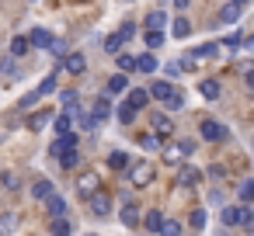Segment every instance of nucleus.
Instances as JSON below:
<instances>
[{"label": "nucleus", "mask_w": 254, "mask_h": 236, "mask_svg": "<svg viewBox=\"0 0 254 236\" xmlns=\"http://www.w3.org/2000/svg\"><path fill=\"white\" fill-rule=\"evenodd\" d=\"M153 177H157V167H153V163H146V160H139V163L129 170L132 188H146V184H153Z\"/></svg>", "instance_id": "obj_1"}, {"label": "nucleus", "mask_w": 254, "mask_h": 236, "mask_svg": "<svg viewBox=\"0 0 254 236\" xmlns=\"http://www.w3.org/2000/svg\"><path fill=\"white\" fill-rule=\"evenodd\" d=\"M77 191H80V194L91 201V198H94L98 191H105V188H101V177H98L94 170H84V174L77 177Z\"/></svg>", "instance_id": "obj_2"}, {"label": "nucleus", "mask_w": 254, "mask_h": 236, "mask_svg": "<svg viewBox=\"0 0 254 236\" xmlns=\"http://www.w3.org/2000/svg\"><path fill=\"white\" fill-rule=\"evenodd\" d=\"M53 91H56V70H53V73H49V77H46V80H42V84L25 97V101H21V108H32L35 101H42V97H46V94H53Z\"/></svg>", "instance_id": "obj_3"}, {"label": "nucleus", "mask_w": 254, "mask_h": 236, "mask_svg": "<svg viewBox=\"0 0 254 236\" xmlns=\"http://www.w3.org/2000/svg\"><path fill=\"white\" fill-rule=\"evenodd\" d=\"M198 136H202L205 142H223V139H226V125H219L216 118H205V122L198 125Z\"/></svg>", "instance_id": "obj_4"}, {"label": "nucleus", "mask_w": 254, "mask_h": 236, "mask_svg": "<svg viewBox=\"0 0 254 236\" xmlns=\"http://www.w3.org/2000/svg\"><path fill=\"white\" fill-rule=\"evenodd\" d=\"M191 149H195L191 142H167L160 153H164V163H181L185 156H191Z\"/></svg>", "instance_id": "obj_5"}, {"label": "nucleus", "mask_w": 254, "mask_h": 236, "mask_svg": "<svg viewBox=\"0 0 254 236\" xmlns=\"http://www.w3.org/2000/svg\"><path fill=\"white\" fill-rule=\"evenodd\" d=\"M219 219H223V226H244L247 205H223V208H219Z\"/></svg>", "instance_id": "obj_6"}, {"label": "nucleus", "mask_w": 254, "mask_h": 236, "mask_svg": "<svg viewBox=\"0 0 254 236\" xmlns=\"http://www.w3.org/2000/svg\"><path fill=\"white\" fill-rule=\"evenodd\" d=\"M87 205H91V212H94L98 219H105V215L112 212V194H108V191H98V194H94Z\"/></svg>", "instance_id": "obj_7"}, {"label": "nucleus", "mask_w": 254, "mask_h": 236, "mask_svg": "<svg viewBox=\"0 0 254 236\" xmlns=\"http://www.w3.org/2000/svg\"><path fill=\"white\" fill-rule=\"evenodd\" d=\"M174 94H178V87H174L171 80H157V84L150 87V97H157V101H164V104H167Z\"/></svg>", "instance_id": "obj_8"}, {"label": "nucleus", "mask_w": 254, "mask_h": 236, "mask_svg": "<svg viewBox=\"0 0 254 236\" xmlns=\"http://www.w3.org/2000/svg\"><path fill=\"white\" fill-rule=\"evenodd\" d=\"M73 149H77V136H63V139H53V149H49V153H53L56 160H63V156L73 153Z\"/></svg>", "instance_id": "obj_9"}, {"label": "nucleus", "mask_w": 254, "mask_h": 236, "mask_svg": "<svg viewBox=\"0 0 254 236\" xmlns=\"http://www.w3.org/2000/svg\"><path fill=\"white\" fill-rule=\"evenodd\" d=\"M240 14H244V4H240V0H233V4H223V7H219V25H233Z\"/></svg>", "instance_id": "obj_10"}, {"label": "nucleus", "mask_w": 254, "mask_h": 236, "mask_svg": "<svg viewBox=\"0 0 254 236\" xmlns=\"http://www.w3.org/2000/svg\"><path fill=\"white\" fill-rule=\"evenodd\" d=\"M49 122H56V118H53V108H42V111H35V115L28 118V129H32V132H42Z\"/></svg>", "instance_id": "obj_11"}, {"label": "nucleus", "mask_w": 254, "mask_h": 236, "mask_svg": "<svg viewBox=\"0 0 254 236\" xmlns=\"http://www.w3.org/2000/svg\"><path fill=\"white\" fill-rule=\"evenodd\" d=\"M202 181V174L195 170V167H181V174H178V181H174V188H195Z\"/></svg>", "instance_id": "obj_12"}, {"label": "nucleus", "mask_w": 254, "mask_h": 236, "mask_svg": "<svg viewBox=\"0 0 254 236\" xmlns=\"http://www.w3.org/2000/svg\"><path fill=\"white\" fill-rule=\"evenodd\" d=\"M32 194H35L39 201H49V198H56V188H53V181H46V177H42V181H35V184H32Z\"/></svg>", "instance_id": "obj_13"}, {"label": "nucleus", "mask_w": 254, "mask_h": 236, "mask_svg": "<svg viewBox=\"0 0 254 236\" xmlns=\"http://www.w3.org/2000/svg\"><path fill=\"white\" fill-rule=\"evenodd\" d=\"M119 219H122V226H139V222H143V215H139V208H136L132 201H126V205H122Z\"/></svg>", "instance_id": "obj_14"}, {"label": "nucleus", "mask_w": 254, "mask_h": 236, "mask_svg": "<svg viewBox=\"0 0 254 236\" xmlns=\"http://www.w3.org/2000/svg\"><path fill=\"white\" fill-rule=\"evenodd\" d=\"M122 91H129V77H126V73H112V77H108V91H105V94L112 97V94H122Z\"/></svg>", "instance_id": "obj_15"}, {"label": "nucleus", "mask_w": 254, "mask_h": 236, "mask_svg": "<svg viewBox=\"0 0 254 236\" xmlns=\"http://www.w3.org/2000/svg\"><path fill=\"white\" fill-rule=\"evenodd\" d=\"M153 132H157V136H174V122H171L167 115L153 111Z\"/></svg>", "instance_id": "obj_16"}, {"label": "nucleus", "mask_w": 254, "mask_h": 236, "mask_svg": "<svg viewBox=\"0 0 254 236\" xmlns=\"http://www.w3.org/2000/svg\"><path fill=\"white\" fill-rule=\"evenodd\" d=\"M146 101H150V91H129V97H126V104L132 108V111H139V108H146Z\"/></svg>", "instance_id": "obj_17"}, {"label": "nucleus", "mask_w": 254, "mask_h": 236, "mask_svg": "<svg viewBox=\"0 0 254 236\" xmlns=\"http://www.w3.org/2000/svg\"><path fill=\"white\" fill-rule=\"evenodd\" d=\"M46 212H49V219L56 222V219H63V215H66V201L56 194V198H49V201H46Z\"/></svg>", "instance_id": "obj_18"}, {"label": "nucleus", "mask_w": 254, "mask_h": 236, "mask_svg": "<svg viewBox=\"0 0 254 236\" xmlns=\"http://www.w3.org/2000/svg\"><path fill=\"white\" fill-rule=\"evenodd\" d=\"M164 25H167V14H164L160 7L146 14V28H150V32H164Z\"/></svg>", "instance_id": "obj_19"}, {"label": "nucleus", "mask_w": 254, "mask_h": 236, "mask_svg": "<svg viewBox=\"0 0 254 236\" xmlns=\"http://www.w3.org/2000/svg\"><path fill=\"white\" fill-rule=\"evenodd\" d=\"M66 70L80 77V73L87 70V59H84V52H70V56H66Z\"/></svg>", "instance_id": "obj_20"}, {"label": "nucleus", "mask_w": 254, "mask_h": 236, "mask_svg": "<svg viewBox=\"0 0 254 236\" xmlns=\"http://www.w3.org/2000/svg\"><path fill=\"white\" fill-rule=\"evenodd\" d=\"M53 129H56V139H63V136H73V132H70V129H73V118H70V115H56Z\"/></svg>", "instance_id": "obj_21"}, {"label": "nucleus", "mask_w": 254, "mask_h": 236, "mask_svg": "<svg viewBox=\"0 0 254 236\" xmlns=\"http://www.w3.org/2000/svg\"><path fill=\"white\" fill-rule=\"evenodd\" d=\"M164 222H167V219H164L160 212H150V215H143V226H146L150 233H157V236L164 233Z\"/></svg>", "instance_id": "obj_22"}, {"label": "nucleus", "mask_w": 254, "mask_h": 236, "mask_svg": "<svg viewBox=\"0 0 254 236\" xmlns=\"http://www.w3.org/2000/svg\"><path fill=\"white\" fill-rule=\"evenodd\" d=\"M53 42H56V39H53L46 28H35V32H32V46H39V49H53Z\"/></svg>", "instance_id": "obj_23"}, {"label": "nucleus", "mask_w": 254, "mask_h": 236, "mask_svg": "<svg viewBox=\"0 0 254 236\" xmlns=\"http://www.w3.org/2000/svg\"><path fill=\"white\" fill-rule=\"evenodd\" d=\"M28 49H32V39H25V35H14V39H11V56H18V59H21Z\"/></svg>", "instance_id": "obj_24"}, {"label": "nucleus", "mask_w": 254, "mask_h": 236, "mask_svg": "<svg viewBox=\"0 0 254 236\" xmlns=\"http://www.w3.org/2000/svg\"><path fill=\"white\" fill-rule=\"evenodd\" d=\"M122 42H126V39H122L119 32H115V35H108V39H105V52L119 59V56H122V52H119V49H122Z\"/></svg>", "instance_id": "obj_25"}, {"label": "nucleus", "mask_w": 254, "mask_h": 236, "mask_svg": "<svg viewBox=\"0 0 254 236\" xmlns=\"http://www.w3.org/2000/svg\"><path fill=\"white\" fill-rule=\"evenodd\" d=\"M112 115V97L105 94V97H98V104H94V118L101 122V118H108Z\"/></svg>", "instance_id": "obj_26"}, {"label": "nucleus", "mask_w": 254, "mask_h": 236, "mask_svg": "<svg viewBox=\"0 0 254 236\" xmlns=\"http://www.w3.org/2000/svg\"><path fill=\"white\" fill-rule=\"evenodd\" d=\"M108 167H112V170H126V167H129V156H126L122 149H115V153H108Z\"/></svg>", "instance_id": "obj_27"}, {"label": "nucleus", "mask_w": 254, "mask_h": 236, "mask_svg": "<svg viewBox=\"0 0 254 236\" xmlns=\"http://www.w3.org/2000/svg\"><path fill=\"white\" fill-rule=\"evenodd\" d=\"M171 32H174V39H188V35H191V21H188V18H178Z\"/></svg>", "instance_id": "obj_28"}, {"label": "nucleus", "mask_w": 254, "mask_h": 236, "mask_svg": "<svg viewBox=\"0 0 254 236\" xmlns=\"http://www.w3.org/2000/svg\"><path fill=\"white\" fill-rule=\"evenodd\" d=\"M136 66H139V56H132V52H122V56H119V70H122V73H129V70H136Z\"/></svg>", "instance_id": "obj_29"}, {"label": "nucleus", "mask_w": 254, "mask_h": 236, "mask_svg": "<svg viewBox=\"0 0 254 236\" xmlns=\"http://www.w3.org/2000/svg\"><path fill=\"white\" fill-rule=\"evenodd\" d=\"M198 91H202V97H209V101H216V97H219V84H216V80H202V84H198Z\"/></svg>", "instance_id": "obj_30"}, {"label": "nucleus", "mask_w": 254, "mask_h": 236, "mask_svg": "<svg viewBox=\"0 0 254 236\" xmlns=\"http://www.w3.org/2000/svg\"><path fill=\"white\" fill-rule=\"evenodd\" d=\"M139 146H143V149H150V153H153V149H164V142L157 139V132H146V136H139Z\"/></svg>", "instance_id": "obj_31"}, {"label": "nucleus", "mask_w": 254, "mask_h": 236, "mask_svg": "<svg viewBox=\"0 0 254 236\" xmlns=\"http://www.w3.org/2000/svg\"><path fill=\"white\" fill-rule=\"evenodd\" d=\"M136 70H139V73H153V70H157V56L143 52V56H139V66H136Z\"/></svg>", "instance_id": "obj_32"}, {"label": "nucleus", "mask_w": 254, "mask_h": 236, "mask_svg": "<svg viewBox=\"0 0 254 236\" xmlns=\"http://www.w3.org/2000/svg\"><path fill=\"white\" fill-rule=\"evenodd\" d=\"M18 229V215L7 212V215H0V233H14Z\"/></svg>", "instance_id": "obj_33"}, {"label": "nucleus", "mask_w": 254, "mask_h": 236, "mask_svg": "<svg viewBox=\"0 0 254 236\" xmlns=\"http://www.w3.org/2000/svg\"><path fill=\"white\" fill-rule=\"evenodd\" d=\"M164 46V32H146V49H160Z\"/></svg>", "instance_id": "obj_34"}, {"label": "nucleus", "mask_w": 254, "mask_h": 236, "mask_svg": "<svg viewBox=\"0 0 254 236\" xmlns=\"http://www.w3.org/2000/svg\"><path fill=\"white\" fill-rule=\"evenodd\" d=\"M237 194H240V198H244V201H254V181H251V177H247V181H244V184H240V191H237Z\"/></svg>", "instance_id": "obj_35"}, {"label": "nucleus", "mask_w": 254, "mask_h": 236, "mask_svg": "<svg viewBox=\"0 0 254 236\" xmlns=\"http://www.w3.org/2000/svg\"><path fill=\"white\" fill-rule=\"evenodd\" d=\"M202 226H205V208H195V212H191V229L198 233Z\"/></svg>", "instance_id": "obj_36"}, {"label": "nucleus", "mask_w": 254, "mask_h": 236, "mask_svg": "<svg viewBox=\"0 0 254 236\" xmlns=\"http://www.w3.org/2000/svg\"><path fill=\"white\" fill-rule=\"evenodd\" d=\"M160 236H181V222L167 219V222H164V233H160Z\"/></svg>", "instance_id": "obj_37"}, {"label": "nucleus", "mask_w": 254, "mask_h": 236, "mask_svg": "<svg viewBox=\"0 0 254 236\" xmlns=\"http://www.w3.org/2000/svg\"><path fill=\"white\" fill-rule=\"evenodd\" d=\"M53 236H70V222L66 219H56L53 222Z\"/></svg>", "instance_id": "obj_38"}, {"label": "nucleus", "mask_w": 254, "mask_h": 236, "mask_svg": "<svg viewBox=\"0 0 254 236\" xmlns=\"http://www.w3.org/2000/svg\"><path fill=\"white\" fill-rule=\"evenodd\" d=\"M77 160H80V153L73 149V153H66V156L60 160V167H66V170H73V167H77Z\"/></svg>", "instance_id": "obj_39"}, {"label": "nucleus", "mask_w": 254, "mask_h": 236, "mask_svg": "<svg viewBox=\"0 0 254 236\" xmlns=\"http://www.w3.org/2000/svg\"><path fill=\"white\" fill-rule=\"evenodd\" d=\"M167 108H171V111H181V108H185V94L178 91V94H174V97L167 101Z\"/></svg>", "instance_id": "obj_40"}, {"label": "nucleus", "mask_w": 254, "mask_h": 236, "mask_svg": "<svg viewBox=\"0 0 254 236\" xmlns=\"http://www.w3.org/2000/svg\"><path fill=\"white\" fill-rule=\"evenodd\" d=\"M4 188H7V191H18V188H21V181H18L14 174H4Z\"/></svg>", "instance_id": "obj_41"}, {"label": "nucleus", "mask_w": 254, "mask_h": 236, "mask_svg": "<svg viewBox=\"0 0 254 236\" xmlns=\"http://www.w3.org/2000/svg\"><path fill=\"white\" fill-rule=\"evenodd\" d=\"M132 115H136V111H132V108H129V104H126V108H122V111H119V122H122V125H129V122H132Z\"/></svg>", "instance_id": "obj_42"}, {"label": "nucleus", "mask_w": 254, "mask_h": 236, "mask_svg": "<svg viewBox=\"0 0 254 236\" xmlns=\"http://www.w3.org/2000/svg\"><path fill=\"white\" fill-rule=\"evenodd\" d=\"M119 35H122V39H126V42H129V39H132V35H136V28H132V25H129V21H126V25H122V28H119Z\"/></svg>", "instance_id": "obj_43"}, {"label": "nucleus", "mask_w": 254, "mask_h": 236, "mask_svg": "<svg viewBox=\"0 0 254 236\" xmlns=\"http://www.w3.org/2000/svg\"><path fill=\"white\" fill-rule=\"evenodd\" d=\"M63 104L73 108V104H77V94H73V91H63Z\"/></svg>", "instance_id": "obj_44"}, {"label": "nucleus", "mask_w": 254, "mask_h": 236, "mask_svg": "<svg viewBox=\"0 0 254 236\" xmlns=\"http://www.w3.org/2000/svg\"><path fill=\"white\" fill-rule=\"evenodd\" d=\"M209 201L212 205H223V191H209Z\"/></svg>", "instance_id": "obj_45"}, {"label": "nucleus", "mask_w": 254, "mask_h": 236, "mask_svg": "<svg viewBox=\"0 0 254 236\" xmlns=\"http://www.w3.org/2000/svg\"><path fill=\"white\" fill-rule=\"evenodd\" d=\"M244 49H254V35H251V39H244Z\"/></svg>", "instance_id": "obj_46"}, {"label": "nucleus", "mask_w": 254, "mask_h": 236, "mask_svg": "<svg viewBox=\"0 0 254 236\" xmlns=\"http://www.w3.org/2000/svg\"><path fill=\"white\" fill-rule=\"evenodd\" d=\"M87 236H94V233H87Z\"/></svg>", "instance_id": "obj_47"}]
</instances>
